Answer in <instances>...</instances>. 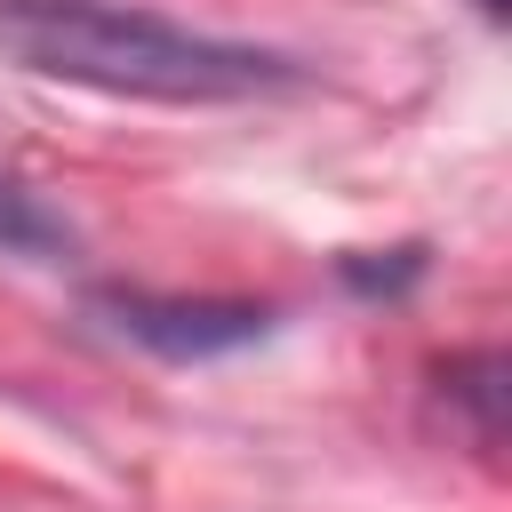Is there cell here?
<instances>
[{
  "label": "cell",
  "mask_w": 512,
  "mask_h": 512,
  "mask_svg": "<svg viewBox=\"0 0 512 512\" xmlns=\"http://www.w3.org/2000/svg\"><path fill=\"white\" fill-rule=\"evenodd\" d=\"M0 48L40 80L144 96V104H248L304 80L288 56L256 40L192 32L160 8H120V0H0Z\"/></svg>",
  "instance_id": "cell-1"
},
{
  "label": "cell",
  "mask_w": 512,
  "mask_h": 512,
  "mask_svg": "<svg viewBox=\"0 0 512 512\" xmlns=\"http://www.w3.org/2000/svg\"><path fill=\"white\" fill-rule=\"evenodd\" d=\"M88 312L160 360H216V352H240L272 328V312L240 304V296H152V288H96Z\"/></svg>",
  "instance_id": "cell-2"
},
{
  "label": "cell",
  "mask_w": 512,
  "mask_h": 512,
  "mask_svg": "<svg viewBox=\"0 0 512 512\" xmlns=\"http://www.w3.org/2000/svg\"><path fill=\"white\" fill-rule=\"evenodd\" d=\"M440 392L472 416V432H480V448H496L504 440V360L496 352H472V360H448V376H440Z\"/></svg>",
  "instance_id": "cell-3"
},
{
  "label": "cell",
  "mask_w": 512,
  "mask_h": 512,
  "mask_svg": "<svg viewBox=\"0 0 512 512\" xmlns=\"http://www.w3.org/2000/svg\"><path fill=\"white\" fill-rule=\"evenodd\" d=\"M64 248H72L64 216L40 192H24V184L0 176V256H64Z\"/></svg>",
  "instance_id": "cell-4"
},
{
  "label": "cell",
  "mask_w": 512,
  "mask_h": 512,
  "mask_svg": "<svg viewBox=\"0 0 512 512\" xmlns=\"http://www.w3.org/2000/svg\"><path fill=\"white\" fill-rule=\"evenodd\" d=\"M480 8H488V16H496V24H504V0H480Z\"/></svg>",
  "instance_id": "cell-5"
}]
</instances>
